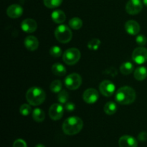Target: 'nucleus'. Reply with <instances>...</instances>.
<instances>
[{
	"label": "nucleus",
	"mask_w": 147,
	"mask_h": 147,
	"mask_svg": "<svg viewBox=\"0 0 147 147\" xmlns=\"http://www.w3.org/2000/svg\"><path fill=\"white\" fill-rule=\"evenodd\" d=\"M62 88H63V84H62L61 81L59 80H55L52 82V83L50 84V88L53 93H57L61 91Z\"/></svg>",
	"instance_id": "nucleus-24"
},
{
	"label": "nucleus",
	"mask_w": 147,
	"mask_h": 147,
	"mask_svg": "<svg viewBox=\"0 0 147 147\" xmlns=\"http://www.w3.org/2000/svg\"><path fill=\"white\" fill-rule=\"evenodd\" d=\"M24 46L27 50L30 51H34L37 50L39 47V41L37 37L34 36L30 35L24 39Z\"/></svg>",
	"instance_id": "nucleus-16"
},
{
	"label": "nucleus",
	"mask_w": 147,
	"mask_h": 147,
	"mask_svg": "<svg viewBox=\"0 0 147 147\" xmlns=\"http://www.w3.org/2000/svg\"><path fill=\"white\" fill-rule=\"evenodd\" d=\"M32 118L35 121L42 122L45 118V114L42 109L37 108L32 111Z\"/></svg>",
	"instance_id": "nucleus-21"
},
{
	"label": "nucleus",
	"mask_w": 147,
	"mask_h": 147,
	"mask_svg": "<svg viewBox=\"0 0 147 147\" xmlns=\"http://www.w3.org/2000/svg\"><path fill=\"white\" fill-rule=\"evenodd\" d=\"M82 83V78L78 73H71L65 79V85L70 90H76Z\"/></svg>",
	"instance_id": "nucleus-6"
},
{
	"label": "nucleus",
	"mask_w": 147,
	"mask_h": 147,
	"mask_svg": "<svg viewBox=\"0 0 147 147\" xmlns=\"http://www.w3.org/2000/svg\"><path fill=\"white\" fill-rule=\"evenodd\" d=\"M132 59L136 64L142 65L147 61V49L139 47L135 49L132 53Z\"/></svg>",
	"instance_id": "nucleus-7"
},
{
	"label": "nucleus",
	"mask_w": 147,
	"mask_h": 147,
	"mask_svg": "<svg viewBox=\"0 0 147 147\" xmlns=\"http://www.w3.org/2000/svg\"><path fill=\"white\" fill-rule=\"evenodd\" d=\"M99 90L102 95L106 96V97H109L114 93L116 86L111 81L106 80L100 83V86H99Z\"/></svg>",
	"instance_id": "nucleus-9"
},
{
	"label": "nucleus",
	"mask_w": 147,
	"mask_h": 147,
	"mask_svg": "<svg viewBox=\"0 0 147 147\" xmlns=\"http://www.w3.org/2000/svg\"><path fill=\"white\" fill-rule=\"evenodd\" d=\"M21 28L27 33H32L37 30V24L32 19H26L21 23Z\"/></svg>",
	"instance_id": "nucleus-13"
},
{
	"label": "nucleus",
	"mask_w": 147,
	"mask_h": 147,
	"mask_svg": "<svg viewBox=\"0 0 147 147\" xmlns=\"http://www.w3.org/2000/svg\"><path fill=\"white\" fill-rule=\"evenodd\" d=\"M99 97L98 93L94 88H88L83 93V98L86 103L89 104L95 103L98 100Z\"/></svg>",
	"instance_id": "nucleus-11"
},
{
	"label": "nucleus",
	"mask_w": 147,
	"mask_h": 147,
	"mask_svg": "<svg viewBox=\"0 0 147 147\" xmlns=\"http://www.w3.org/2000/svg\"><path fill=\"white\" fill-rule=\"evenodd\" d=\"M100 44H101V42H100V40L99 39H92L88 43V47L91 50H97L100 47Z\"/></svg>",
	"instance_id": "nucleus-26"
},
{
	"label": "nucleus",
	"mask_w": 147,
	"mask_h": 147,
	"mask_svg": "<svg viewBox=\"0 0 147 147\" xmlns=\"http://www.w3.org/2000/svg\"><path fill=\"white\" fill-rule=\"evenodd\" d=\"M31 111V106L29 104H27V103L22 104L20 108V113H21V115H22V116H28L29 114H30Z\"/></svg>",
	"instance_id": "nucleus-28"
},
{
	"label": "nucleus",
	"mask_w": 147,
	"mask_h": 147,
	"mask_svg": "<svg viewBox=\"0 0 147 147\" xmlns=\"http://www.w3.org/2000/svg\"><path fill=\"white\" fill-rule=\"evenodd\" d=\"M144 1V4H145V6H146L147 7V0H143Z\"/></svg>",
	"instance_id": "nucleus-35"
},
{
	"label": "nucleus",
	"mask_w": 147,
	"mask_h": 147,
	"mask_svg": "<svg viewBox=\"0 0 147 147\" xmlns=\"http://www.w3.org/2000/svg\"><path fill=\"white\" fill-rule=\"evenodd\" d=\"M52 72L57 76H64L67 73L65 67L61 63H55L52 66Z\"/></svg>",
	"instance_id": "nucleus-18"
},
{
	"label": "nucleus",
	"mask_w": 147,
	"mask_h": 147,
	"mask_svg": "<svg viewBox=\"0 0 147 147\" xmlns=\"http://www.w3.org/2000/svg\"><path fill=\"white\" fill-rule=\"evenodd\" d=\"M83 126V122L80 118L77 116H71L64 121L62 129L66 135L73 136L78 134L82 130Z\"/></svg>",
	"instance_id": "nucleus-1"
},
{
	"label": "nucleus",
	"mask_w": 147,
	"mask_h": 147,
	"mask_svg": "<svg viewBox=\"0 0 147 147\" xmlns=\"http://www.w3.org/2000/svg\"><path fill=\"white\" fill-rule=\"evenodd\" d=\"M55 36L57 41L61 43H67L71 40L73 33L67 26L61 24L56 28Z\"/></svg>",
	"instance_id": "nucleus-4"
},
{
	"label": "nucleus",
	"mask_w": 147,
	"mask_h": 147,
	"mask_svg": "<svg viewBox=\"0 0 147 147\" xmlns=\"http://www.w3.org/2000/svg\"><path fill=\"white\" fill-rule=\"evenodd\" d=\"M34 147H45V146L43 144H37Z\"/></svg>",
	"instance_id": "nucleus-34"
},
{
	"label": "nucleus",
	"mask_w": 147,
	"mask_h": 147,
	"mask_svg": "<svg viewBox=\"0 0 147 147\" xmlns=\"http://www.w3.org/2000/svg\"><path fill=\"white\" fill-rule=\"evenodd\" d=\"M143 8L141 0H129L126 5V11L129 14H137Z\"/></svg>",
	"instance_id": "nucleus-8"
},
{
	"label": "nucleus",
	"mask_w": 147,
	"mask_h": 147,
	"mask_svg": "<svg viewBox=\"0 0 147 147\" xmlns=\"http://www.w3.org/2000/svg\"><path fill=\"white\" fill-rule=\"evenodd\" d=\"M119 147H137L138 142L133 136L125 135L119 139Z\"/></svg>",
	"instance_id": "nucleus-12"
},
{
	"label": "nucleus",
	"mask_w": 147,
	"mask_h": 147,
	"mask_svg": "<svg viewBox=\"0 0 147 147\" xmlns=\"http://www.w3.org/2000/svg\"><path fill=\"white\" fill-rule=\"evenodd\" d=\"M134 65L130 62H125L121 65L120 71L123 75H129L133 72Z\"/></svg>",
	"instance_id": "nucleus-22"
},
{
	"label": "nucleus",
	"mask_w": 147,
	"mask_h": 147,
	"mask_svg": "<svg viewBox=\"0 0 147 147\" xmlns=\"http://www.w3.org/2000/svg\"><path fill=\"white\" fill-rule=\"evenodd\" d=\"M64 109L60 103H54L50 106L49 109V116L50 119L54 121L60 120L63 116Z\"/></svg>",
	"instance_id": "nucleus-10"
},
{
	"label": "nucleus",
	"mask_w": 147,
	"mask_h": 147,
	"mask_svg": "<svg viewBox=\"0 0 147 147\" xmlns=\"http://www.w3.org/2000/svg\"><path fill=\"white\" fill-rule=\"evenodd\" d=\"M46 94L44 90L39 87H32L26 93V99L32 106H39L45 101Z\"/></svg>",
	"instance_id": "nucleus-3"
},
{
	"label": "nucleus",
	"mask_w": 147,
	"mask_h": 147,
	"mask_svg": "<svg viewBox=\"0 0 147 147\" xmlns=\"http://www.w3.org/2000/svg\"><path fill=\"white\" fill-rule=\"evenodd\" d=\"M115 98L119 104H131L134 103L136 99V92L134 89L129 86H123L117 90Z\"/></svg>",
	"instance_id": "nucleus-2"
},
{
	"label": "nucleus",
	"mask_w": 147,
	"mask_h": 147,
	"mask_svg": "<svg viewBox=\"0 0 147 147\" xmlns=\"http://www.w3.org/2000/svg\"><path fill=\"white\" fill-rule=\"evenodd\" d=\"M69 95L66 90H61L60 93H58V96H57V100L60 103H66L68 100Z\"/></svg>",
	"instance_id": "nucleus-27"
},
{
	"label": "nucleus",
	"mask_w": 147,
	"mask_h": 147,
	"mask_svg": "<svg viewBox=\"0 0 147 147\" xmlns=\"http://www.w3.org/2000/svg\"><path fill=\"white\" fill-rule=\"evenodd\" d=\"M51 18L54 22L57 23V24H61L65 21L66 16L64 11L60 9H57L55 10L52 12Z\"/></svg>",
	"instance_id": "nucleus-17"
},
{
	"label": "nucleus",
	"mask_w": 147,
	"mask_h": 147,
	"mask_svg": "<svg viewBox=\"0 0 147 147\" xmlns=\"http://www.w3.org/2000/svg\"><path fill=\"white\" fill-rule=\"evenodd\" d=\"M136 42L139 45L141 46V47H144V46L146 45L147 39L144 35L139 34V35H138L137 37H136Z\"/></svg>",
	"instance_id": "nucleus-30"
},
{
	"label": "nucleus",
	"mask_w": 147,
	"mask_h": 147,
	"mask_svg": "<svg viewBox=\"0 0 147 147\" xmlns=\"http://www.w3.org/2000/svg\"><path fill=\"white\" fill-rule=\"evenodd\" d=\"M7 14L10 18H18L23 14V8L19 4H12L7 8Z\"/></svg>",
	"instance_id": "nucleus-14"
},
{
	"label": "nucleus",
	"mask_w": 147,
	"mask_h": 147,
	"mask_svg": "<svg viewBox=\"0 0 147 147\" xmlns=\"http://www.w3.org/2000/svg\"><path fill=\"white\" fill-rule=\"evenodd\" d=\"M69 26L73 30H79L83 26V22L78 17H73L69 21Z\"/></svg>",
	"instance_id": "nucleus-23"
},
{
	"label": "nucleus",
	"mask_w": 147,
	"mask_h": 147,
	"mask_svg": "<svg viewBox=\"0 0 147 147\" xmlns=\"http://www.w3.org/2000/svg\"><path fill=\"white\" fill-rule=\"evenodd\" d=\"M125 30L131 35H136L140 32V25L135 20H129L125 24Z\"/></svg>",
	"instance_id": "nucleus-15"
},
{
	"label": "nucleus",
	"mask_w": 147,
	"mask_h": 147,
	"mask_svg": "<svg viewBox=\"0 0 147 147\" xmlns=\"http://www.w3.org/2000/svg\"><path fill=\"white\" fill-rule=\"evenodd\" d=\"M147 77V69L145 67H139L135 70L134 78L136 80H144Z\"/></svg>",
	"instance_id": "nucleus-19"
},
{
	"label": "nucleus",
	"mask_w": 147,
	"mask_h": 147,
	"mask_svg": "<svg viewBox=\"0 0 147 147\" xmlns=\"http://www.w3.org/2000/svg\"><path fill=\"white\" fill-rule=\"evenodd\" d=\"M138 139L140 142H146L147 141V133L146 131H142L138 135Z\"/></svg>",
	"instance_id": "nucleus-32"
},
{
	"label": "nucleus",
	"mask_w": 147,
	"mask_h": 147,
	"mask_svg": "<svg viewBox=\"0 0 147 147\" xmlns=\"http://www.w3.org/2000/svg\"><path fill=\"white\" fill-rule=\"evenodd\" d=\"M65 108L67 111H73L76 109V106H75L74 103H71V102H67V103H65Z\"/></svg>",
	"instance_id": "nucleus-33"
},
{
	"label": "nucleus",
	"mask_w": 147,
	"mask_h": 147,
	"mask_svg": "<svg viewBox=\"0 0 147 147\" xmlns=\"http://www.w3.org/2000/svg\"><path fill=\"white\" fill-rule=\"evenodd\" d=\"M13 147H27V144L23 139H17L13 144Z\"/></svg>",
	"instance_id": "nucleus-31"
},
{
	"label": "nucleus",
	"mask_w": 147,
	"mask_h": 147,
	"mask_svg": "<svg viewBox=\"0 0 147 147\" xmlns=\"http://www.w3.org/2000/svg\"><path fill=\"white\" fill-rule=\"evenodd\" d=\"M62 50L58 46H53L50 48V55L54 57H59L62 55Z\"/></svg>",
	"instance_id": "nucleus-29"
},
{
	"label": "nucleus",
	"mask_w": 147,
	"mask_h": 147,
	"mask_svg": "<svg viewBox=\"0 0 147 147\" xmlns=\"http://www.w3.org/2000/svg\"><path fill=\"white\" fill-rule=\"evenodd\" d=\"M43 2L45 6L47 8L53 9L60 6L63 2V0H43Z\"/></svg>",
	"instance_id": "nucleus-25"
},
{
	"label": "nucleus",
	"mask_w": 147,
	"mask_h": 147,
	"mask_svg": "<svg viewBox=\"0 0 147 147\" xmlns=\"http://www.w3.org/2000/svg\"><path fill=\"white\" fill-rule=\"evenodd\" d=\"M103 110L107 115H113L117 111V106L114 102L109 101L106 103L104 108H103Z\"/></svg>",
	"instance_id": "nucleus-20"
},
{
	"label": "nucleus",
	"mask_w": 147,
	"mask_h": 147,
	"mask_svg": "<svg viewBox=\"0 0 147 147\" xmlns=\"http://www.w3.org/2000/svg\"><path fill=\"white\" fill-rule=\"evenodd\" d=\"M80 52L77 48H70L64 52L63 60L68 65L76 64L80 59Z\"/></svg>",
	"instance_id": "nucleus-5"
}]
</instances>
